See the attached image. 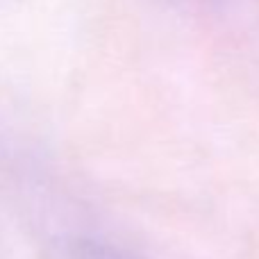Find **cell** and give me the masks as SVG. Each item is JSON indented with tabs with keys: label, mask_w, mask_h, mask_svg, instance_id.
Here are the masks:
<instances>
[{
	"label": "cell",
	"mask_w": 259,
	"mask_h": 259,
	"mask_svg": "<svg viewBox=\"0 0 259 259\" xmlns=\"http://www.w3.org/2000/svg\"><path fill=\"white\" fill-rule=\"evenodd\" d=\"M0 3H5V0H0Z\"/></svg>",
	"instance_id": "2"
},
{
	"label": "cell",
	"mask_w": 259,
	"mask_h": 259,
	"mask_svg": "<svg viewBox=\"0 0 259 259\" xmlns=\"http://www.w3.org/2000/svg\"><path fill=\"white\" fill-rule=\"evenodd\" d=\"M41 259H148L91 234H59L50 239Z\"/></svg>",
	"instance_id": "1"
}]
</instances>
